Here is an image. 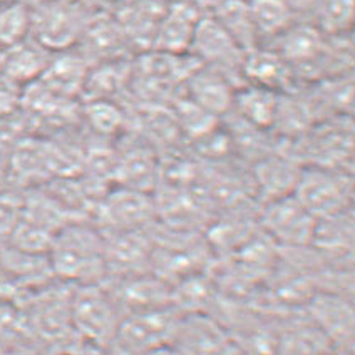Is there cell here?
<instances>
[{
	"label": "cell",
	"instance_id": "1",
	"mask_svg": "<svg viewBox=\"0 0 355 355\" xmlns=\"http://www.w3.org/2000/svg\"><path fill=\"white\" fill-rule=\"evenodd\" d=\"M47 255L52 273L76 286L101 285L107 275L106 240L87 225L67 223L60 228Z\"/></svg>",
	"mask_w": 355,
	"mask_h": 355
},
{
	"label": "cell",
	"instance_id": "2",
	"mask_svg": "<svg viewBox=\"0 0 355 355\" xmlns=\"http://www.w3.org/2000/svg\"><path fill=\"white\" fill-rule=\"evenodd\" d=\"M123 312L103 285H79L69 298L71 327L84 345L106 354L118 337Z\"/></svg>",
	"mask_w": 355,
	"mask_h": 355
},
{
	"label": "cell",
	"instance_id": "3",
	"mask_svg": "<svg viewBox=\"0 0 355 355\" xmlns=\"http://www.w3.org/2000/svg\"><path fill=\"white\" fill-rule=\"evenodd\" d=\"M31 37L49 52L71 49L91 20L80 0H39L31 3Z\"/></svg>",
	"mask_w": 355,
	"mask_h": 355
},
{
	"label": "cell",
	"instance_id": "4",
	"mask_svg": "<svg viewBox=\"0 0 355 355\" xmlns=\"http://www.w3.org/2000/svg\"><path fill=\"white\" fill-rule=\"evenodd\" d=\"M181 317L183 313L175 305L128 313L111 349L124 355H146L173 345Z\"/></svg>",
	"mask_w": 355,
	"mask_h": 355
},
{
	"label": "cell",
	"instance_id": "5",
	"mask_svg": "<svg viewBox=\"0 0 355 355\" xmlns=\"http://www.w3.org/2000/svg\"><path fill=\"white\" fill-rule=\"evenodd\" d=\"M293 196L315 220L336 216L352 209V178L327 168L300 171Z\"/></svg>",
	"mask_w": 355,
	"mask_h": 355
},
{
	"label": "cell",
	"instance_id": "6",
	"mask_svg": "<svg viewBox=\"0 0 355 355\" xmlns=\"http://www.w3.org/2000/svg\"><path fill=\"white\" fill-rule=\"evenodd\" d=\"M305 315L338 350H354L355 310L352 297L334 292H317L305 302Z\"/></svg>",
	"mask_w": 355,
	"mask_h": 355
},
{
	"label": "cell",
	"instance_id": "7",
	"mask_svg": "<svg viewBox=\"0 0 355 355\" xmlns=\"http://www.w3.org/2000/svg\"><path fill=\"white\" fill-rule=\"evenodd\" d=\"M261 227L272 240L290 250L312 245L317 220L293 195L268 201L261 213Z\"/></svg>",
	"mask_w": 355,
	"mask_h": 355
},
{
	"label": "cell",
	"instance_id": "8",
	"mask_svg": "<svg viewBox=\"0 0 355 355\" xmlns=\"http://www.w3.org/2000/svg\"><path fill=\"white\" fill-rule=\"evenodd\" d=\"M189 49L205 59V62L209 64L211 69L220 71L225 76H227V67L238 66V69H241L245 55V52L236 46L235 40L230 37L228 32L213 15H208V17L201 15L198 20Z\"/></svg>",
	"mask_w": 355,
	"mask_h": 355
},
{
	"label": "cell",
	"instance_id": "9",
	"mask_svg": "<svg viewBox=\"0 0 355 355\" xmlns=\"http://www.w3.org/2000/svg\"><path fill=\"white\" fill-rule=\"evenodd\" d=\"M201 14L188 0L169 3L156 27L153 42L159 51L169 55H178L191 47L198 20Z\"/></svg>",
	"mask_w": 355,
	"mask_h": 355
},
{
	"label": "cell",
	"instance_id": "10",
	"mask_svg": "<svg viewBox=\"0 0 355 355\" xmlns=\"http://www.w3.org/2000/svg\"><path fill=\"white\" fill-rule=\"evenodd\" d=\"M277 49H272L285 60L288 66L312 64L324 54L327 37L310 22H293L278 35Z\"/></svg>",
	"mask_w": 355,
	"mask_h": 355
},
{
	"label": "cell",
	"instance_id": "11",
	"mask_svg": "<svg viewBox=\"0 0 355 355\" xmlns=\"http://www.w3.org/2000/svg\"><path fill=\"white\" fill-rule=\"evenodd\" d=\"M334 347L309 317L286 322L278 332V355H332Z\"/></svg>",
	"mask_w": 355,
	"mask_h": 355
},
{
	"label": "cell",
	"instance_id": "12",
	"mask_svg": "<svg viewBox=\"0 0 355 355\" xmlns=\"http://www.w3.org/2000/svg\"><path fill=\"white\" fill-rule=\"evenodd\" d=\"M292 67L273 49H253L243 55L241 71L253 86L278 91L290 78Z\"/></svg>",
	"mask_w": 355,
	"mask_h": 355
},
{
	"label": "cell",
	"instance_id": "13",
	"mask_svg": "<svg viewBox=\"0 0 355 355\" xmlns=\"http://www.w3.org/2000/svg\"><path fill=\"white\" fill-rule=\"evenodd\" d=\"M233 96L230 80L220 71L203 69L196 72L191 78V99L196 106H200L208 114L225 112L233 106Z\"/></svg>",
	"mask_w": 355,
	"mask_h": 355
},
{
	"label": "cell",
	"instance_id": "14",
	"mask_svg": "<svg viewBox=\"0 0 355 355\" xmlns=\"http://www.w3.org/2000/svg\"><path fill=\"white\" fill-rule=\"evenodd\" d=\"M64 52H58L55 58H51L40 79L44 80V86L54 94L72 96L84 89L87 71L83 59L78 55L64 54Z\"/></svg>",
	"mask_w": 355,
	"mask_h": 355
},
{
	"label": "cell",
	"instance_id": "15",
	"mask_svg": "<svg viewBox=\"0 0 355 355\" xmlns=\"http://www.w3.org/2000/svg\"><path fill=\"white\" fill-rule=\"evenodd\" d=\"M312 245L332 257H350L354 247L352 209L317 220Z\"/></svg>",
	"mask_w": 355,
	"mask_h": 355
},
{
	"label": "cell",
	"instance_id": "16",
	"mask_svg": "<svg viewBox=\"0 0 355 355\" xmlns=\"http://www.w3.org/2000/svg\"><path fill=\"white\" fill-rule=\"evenodd\" d=\"M233 106L238 107L240 114L250 124L258 128H268L275 124L280 99L272 89L258 87L248 84L233 96Z\"/></svg>",
	"mask_w": 355,
	"mask_h": 355
},
{
	"label": "cell",
	"instance_id": "17",
	"mask_svg": "<svg viewBox=\"0 0 355 355\" xmlns=\"http://www.w3.org/2000/svg\"><path fill=\"white\" fill-rule=\"evenodd\" d=\"M9 51V58L3 64L6 76L14 83H27L35 78H40L42 72L46 71L51 58H47V52L44 47H40L37 42H26L12 47Z\"/></svg>",
	"mask_w": 355,
	"mask_h": 355
},
{
	"label": "cell",
	"instance_id": "18",
	"mask_svg": "<svg viewBox=\"0 0 355 355\" xmlns=\"http://www.w3.org/2000/svg\"><path fill=\"white\" fill-rule=\"evenodd\" d=\"M248 10L258 40L261 37L277 39L295 22L285 0H248Z\"/></svg>",
	"mask_w": 355,
	"mask_h": 355
},
{
	"label": "cell",
	"instance_id": "19",
	"mask_svg": "<svg viewBox=\"0 0 355 355\" xmlns=\"http://www.w3.org/2000/svg\"><path fill=\"white\" fill-rule=\"evenodd\" d=\"M32 12L24 0L0 3V47L12 49L31 39Z\"/></svg>",
	"mask_w": 355,
	"mask_h": 355
},
{
	"label": "cell",
	"instance_id": "20",
	"mask_svg": "<svg viewBox=\"0 0 355 355\" xmlns=\"http://www.w3.org/2000/svg\"><path fill=\"white\" fill-rule=\"evenodd\" d=\"M354 19V0H324L310 24L315 26L325 37H340L350 35Z\"/></svg>",
	"mask_w": 355,
	"mask_h": 355
},
{
	"label": "cell",
	"instance_id": "21",
	"mask_svg": "<svg viewBox=\"0 0 355 355\" xmlns=\"http://www.w3.org/2000/svg\"><path fill=\"white\" fill-rule=\"evenodd\" d=\"M151 207L141 193L126 191L112 196L107 203V215L121 232H131L143 223L149 215Z\"/></svg>",
	"mask_w": 355,
	"mask_h": 355
},
{
	"label": "cell",
	"instance_id": "22",
	"mask_svg": "<svg viewBox=\"0 0 355 355\" xmlns=\"http://www.w3.org/2000/svg\"><path fill=\"white\" fill-rule=\"evenodd\" d=\"M285 2L292 12L293 19L297 20V17H304V22H312L313 15L324 0H285Z\"/></svg>",
	"mask_w": 355,
	"mask_h": 355
},
{
	"label": "cell",
	"instance_id": "23",
	"mask_svg": "<svg viewBox=\"0 0 355 355\" xmlns=\"http://www.w3.org/2000/svg\"><path fill=\"white\" fill-rule=\"evenodd\" d=\"M146 355H181L178 350L175 349L173 345L169 347H163V349H158V350H153V352H149Z\"/></svg>",
	"mask_w": 355,
	"mask_h": 355
},
{
	"label": "cell",
	"instance_id": "24",
	"mask_svg": "<svg viewBox=\"0 0 355 355\" xmlns=\"http://www.w3.org/2000/svg\"><path fill=\"white\" fill-rule=\"evenodd\" d=\"M24 2H27L31 6V3H34V2H39V0H24Z\"/></svg>",
	"mask_w": 355,
	"mask_h": 355
},
{
	"label": "cell",
	"instance_id": "25",
	"mask_svg": "<svg viewBox=\"0 0 355 355\" xmlns=\"http://www.w3.org/2000/svg\"><path fill=\"white\" fill-rule=\"evenodd\" d=\"M6 2H9V0H0V3H6Z\"/></svg>",
	"mask_w": 355,
	"mask_h": 355
}]
</instances>
